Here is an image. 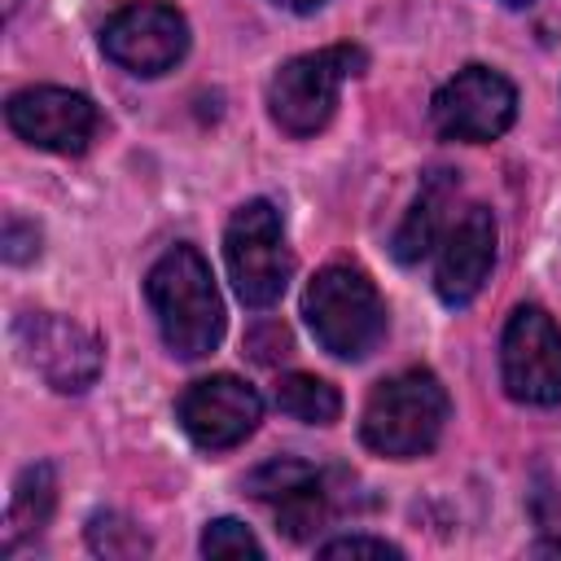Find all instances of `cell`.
Masks as SVG:
<instances>
[{"label": "cell", "instance_id": "cell-1", "mask_svg": "<svg viewBox=\"0 0 561 561\" xmlns=\"http://www.w3.org/2000/svg\"><path fill=\"white\" fill-rule=\"evenodd\" d=\"M145 298L153 307L158 333L175 359H202L224 337V298L215 289L210 263L193 245H171L145 276Z\"/></svg>", "mask_w": 561, "mask_h": 561}, {"label": "cell", "instance_id": "cell-2", "mask_svg": "<svg viewBox=\"0 0 561 561\" xmlns=\"http://www.w3.org/2000/svg\"><path fill=\"white\" fill-rule=\"evenodd\" d=\"M447 416H451V399L443 381L430 368H403L373 386L359 416V438L368 451L386 460H416L434 451Z\"/></svg>", "mask_w": 561, "mask_h": 561}, {"label": "cell", "instance_id": "cell-3", "mask_svg": "<svg viewBox=\"0 0 561 561\" xmlns=\"http://www.w3.org/2000/svg\"><path fill=\"white\" fill-rule=\"evenodd\" d=\"M302 316L316 342L337 359H364L386 337V302L364 267L329 263L302 294Z\"/></svg>", "mask_w": 561, "mask_h": 561}, {"label": "cell", "instance_id": "cell-4", "mask_svg": "<svg viewBox=\"0 0 561 561\" xmlns=\"http://www.w3.org/2000/svg\"><path fill=\"white\" fill-rule=\"evenodd\" d=\"M368 66L359 44H329L302 57H289L267 83V114L285 136H316L337 110V92L351 75Z\"/></svg>", "mask_w": 561, "mask_h": 561}, {"label": "cell", "instance_id": "cell-5", "mask_svg": "<svg viewBox=\"0 0 561 561\" xmlns=\"http://www.w3.org/2000/svg\"><path fill=\"white\" fill-rule=\"evenodd\" d=\"M224 263L245 307H272L285 294L294 276V254L280 232V210L267 197H254L232 210L224 228Z\"/></svg>", "mask_w": 561, "mask_h": 561}, {"label": "cell", "instance_id": "cell-6", "mask_svg": "<svg viewBox=\"0 0 561 561\" xmlns=\"http://www.w3.org/2000/svg\"><path fill=\"white\" fill-rule=\"evenodd\" d=\"M500 381L530 408L561 403V329L543 307H517L500 337Z\"/></svg>", "mask_w": 561, "mask_h": 561}, {"label": "cell", "instance_id": "cell-7", "mask_svg": "<svg viewBox=\"0 0 561 561\" xmlns=\"http://www.w3.org/2000/svg\"><path fill=\"white\" fill-rule=\"evenodd\" d=\"M430 118L447 140H465V145L500 140L517 118V88L491 66H465L434 92Z\"/></svg>", "mask_w": 561, "mask_h": 561}, {"label": "cell", "instance_id": "cell-8", "mask_svg": "<svg viewBox=\"0 0 561 561\" xmlns=\"http://www.w3.org/2000/svg\"><path fill=\"white\" fill-rule=\"evenodd\" d=\"M13 346L22 355L26 368H35L53 390L61 394H83L96 373H101V342L57 316V311H26L13 320Z\"/></svg>", "mask_w": 561, "mask_h": 561}, {"label": "cell", "instance_id": "cell-9", "mask_svg": "<svg viewBox=\"0 0 561 561\" xmlns=\"http://www.w3.org/2000/svg\"><path fill=\"white\" fill-rule=\"evenodd\" d=\"M101 53L131 75H167L188 53V22L167 0H131L101 26Z\"/></svg>", "mask_w": 561, "mask_h": 561}, {"label": "cell", "instance_id": "cell-10", "mask_svg": "<svg viewBox=\"0 0 561 561\" xmlns=\"http://www.w3.org/2000/svg\"><path fill=\"white\" fill-rule=\"evenodd\" d=\"M175 416L184 425V434L202 447V451H228L237 443H245L259 421H263V399L250 381L232 377V373H215L193 381L180 403Z\"/></svg>", "mask_w": 561, "mask_h": 561}, {"label": "cell", "instance_id": "cell-11", "mask_svg": "<svg viewBox=\"0 0 561 561\" xmlns=\"http://www.w3.org/2000/svg\"><path fill=\"white\" fill-rule=\"evenodd\" d=\"M4 118L26 145L48 153H83L96 136V105L83 92L53 88V83L13 92L4 105Z\"/></svg>", "mask_w": 561, "mask_h": 561}, {"label": "cell", "instance_id": "cell-12", "mask_svg": "<svg viewBox=\"0 0 561 561\" xmlns=\"http://www.w3.org/2000/svg\"><path fill=\"white\" fill-rule=\"evenodd\" d=\"M491 267H495V215L486 206H469L438 241L434 289L447 307H469L486 285Z\"/></svg>", "mask_w": 561, "mask_h": 561}, {"label": "cell", "instance_id": "cell-13", "mask_svg": "<svg viewBox=\"0 0 561 561\" xmlns=\"http://www.w3.org/2000/svg\"><path fill=\"white\" fill-rule=\"evenodd\" d=\"M456 193H460V175H456V171L434 167V171L421 175L416 202L408 206L403 224H399L394 237H390V254H394L399 263H421V259L447 237V228H451V224H447V206L456 202Z\"/></svg>", "mask_w": 561, "mask_h": 561}, {"label": "cell", "instance_id": "cell-14", "mask_svg": "<svg viewBox=\"0 0 561 561\" xmlns=\"http://www.w3.org/2000/svg\"><path fill=\"white\" fill-rule=\"evenodd\" d=\"M53 504H57V473L53 465H31L22 469L18 486H13V500H9V513H4V535H0V552H18V543L35 539L48 517H53Z\"/></svg>", "mask_w": 561, "mask_h": 561}, {"label": "cell", "instance_id": "cell-15", "mask_svg": "<svg viewBox=\"0 0 561 561\" xmlns=\"http://www.w3.org/2000/svg\"><path fill=\"white\" fill-rule=\"evenodd\" d=\"M276 408L302 425H333L342 416V394L333 381L311 373H285L276 381Z\"/></svg>", "mask_w": 561, "mask_h": 561}, {"label": "cell", "instance_id": "cell-16", "mask_svg": "<svg viewBox=\"0 0 561 561\" xmlns=\"http://www.w3.org/2000/svg\"><path fill=\"white\" fill-rule=\"evenodd\" d=\"M320 478V469L316 465H307V460H294V456H276V460H267V465H259L250 478H245V491L254 495V500H263V504H280V500H289V495H298L302 486H311Z\"/></svg>", "mask_w": 561, "mask_h": 561}, {"label": "cell", "instance_id": "cell-17", "mask_svg": "<svg viewBox=\"0 0 561 561\" xmlns=\"http://www.w3.org/2000/svg\"><path fill=\"white\" fill-rule=\"evenodd\" d=\"M88 548L96 557H114V561H131V557H145L149 552V535L123 517V513H96L88 522Z\"/></svg>", "mask_w": 561, "mask_h": 561}, {"label": "cell", "instance_id": "cell-18", "mask_svg": "<svg viewBox=\"0 0 561 561\" xmlns=\"http://www.w3.org/2000/svg\"><path fill=\"white\" fill-rule=\"evenodd\" d=\"M202 552L206 557H263V543L250 535V526H241L237 517H215L202 530Z\"/></svg>", "mask_w": 561, "mask_h": 561}, {"label": "cell", "instance_id": "cell-19", "mask_svg": "<svg viewBox=\"0 0 561 561\" xmlns=\"http://www.w3.org/2000/svg\"><path fill=\"white\" fill-rule=\"evenodd\" d=\"M289 329L280 324V320H263V324H254L250 333H245V351H250V359H259V364H280L285 355H289Z\"/></svg>", "mask_w": 561, "mask_h": 561}, {"label": "cell", "instance_id": "cell-20", "mask_svg": "<svg viewBox=\"0 0 561 561\" xmlns=\"http://www.w3.org/2000/svg\"><path fill=\"white\" fill-rule=\"evenodd\" d=\"M320 557H403V548L386 543V539H373V535H342V539H329L316 548Z\"/></svg>", "mask_w": 561, "mask_h": 561}, {"label": "cell", "instance_id": "cell-21", "mask_svg": "<svg viewBox=\"0 0 561 561\" xmlns=\"http://www.w3.org/2000/svg\"><path fill=\"white\" fill-rule=\"evenodd\" d=\"M31 254H39V232H35V224L9 219V224H4V259H9V263H26Z\"/></svg>", "mask_w": 561, "mask_h": 561}, {"label": "cell", "instance_id": "cell-22", "mask_svg": "<svg viewBox=\"0 0 561 561\" xmlns=\"http://www.w3.org/2000/svg\"><path fill=\"white\" fill-rule=\"evenodd\" d=\"M272 4H280V9H289V13H316L324 0H272Z\"/></svg>", "mask_w": 561, "mask_h": 561}, {"label": "cell", "instance_id": "cell-23", "mask_svg": "<svg viewBox=\"0 0 561 561\" xmlns=\"http://www.w3.org/2000/svg\"><path fill=\"white\" fill-rule=\"evenodd\" d=\"M504 4H513V9H522V4H535V0H504Z\"/></svg>", "mask_w": 561, "mask_h": 561}]
</instances>
